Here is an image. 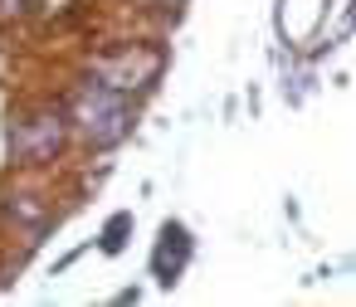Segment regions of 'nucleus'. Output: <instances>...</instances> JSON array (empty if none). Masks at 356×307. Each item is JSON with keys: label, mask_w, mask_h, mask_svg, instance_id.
<instances>
[{"label": "nucleus", "mask_w": 356, "mask_h": 307, "mask_svg": "<svg viewBox=\"0 0 356 307\" xmlns=\"http://www.w3.org/2000/svg\"><path fill=\"white\" fill-rule=\"evenodd\" d=\"M127 229H132V215H118V219L108 224V234H103V249H108V254H118V249H122V234H127Z\"/></svg>", "instance_id": "obj_4"}, {"label": "nucleus", "mask_w": 356, "mask_h": 307, "mask_svg": "<svg viewBox=\"0 0 356 307\" xmlns=\"http://www.w3.org/2000/svg\"><path fill=\"white\" fill-rule=\"evenodd\" d=\"M98 69V78L108 83V88H118V93H127V88H142V78H152L156 69H161V54H122V59H103V64H93Z\"/></svg>", "instance_id": "obj_2"}, {"label": "nucleus", "mask_w": 356, "mask_h": 307, "mask_svg": "<svg viewBox=\"0 0 356 307\" xmlns=\"http://www.w3.org/2000/svg\"><path fill=\"white\" fill-rule=\"evenodd\" d=\"M74 122H79V132H83L93 147L118 142V137L127 132V103H122L118 88H108V83H88V88L79 93V103H74Z\"/></svg>", "instance_id": "obj_1"}, {"label": "nucleus", "mask_w": 356, "mask_h": 307, "mask_svg": "<svg viewBox=\"0 0 356 307\" xmlns=\"http://www.w3.org/2000/svg\"><path fill=\"white\" fill-rule=\"evenodd\" d=\"M186 258H191V234L181 224H166L161 229V244H156V258H152L156 278L161 283H176V273L186 268Z\"/></svg>", "instance_id": "obj_3"}]
</instances>
